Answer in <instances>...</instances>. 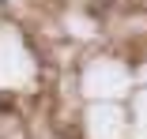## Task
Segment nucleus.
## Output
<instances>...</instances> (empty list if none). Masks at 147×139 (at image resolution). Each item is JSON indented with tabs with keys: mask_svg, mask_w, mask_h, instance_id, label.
<instances>
[{
	"mask_svg": "<svg viewBox=\"0 0 147 139\" xmlns=\"http://www.w3.org/2000/svg\"><path fill=\"white\" fill-rule=\"evenodd\" d=\"M0 109H11V98H0Z\"/></svg>",
	"mask_w": 147,
	"mask_h": 139,
	"instance_id": "f257e3e1",
	"label": "nucleus"
}]
</instances>
